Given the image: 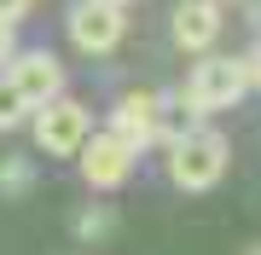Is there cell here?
I'll return each instance as SVG.
<instances>
[{
  "label": "cell",
  "instance_id": "30bf717a",
  "mask_svg": "<svg viewBox=\"0 0 261 255\" xmlns=\"http://www.w3.org/2000/svg\"><path fill=\"white\" fill-rule=\"evenodd\" d=\"M29 122V104H23V93L12 87V76L0 70V133H12V128H23Z\"/></svg>",
  "mask_w": 261,
  "mask_h": 255
},
{
  "label": "cell",
  "instance_id": "2e32d148",
  "mask_svg": "<svg viewBox=\"0 0 261 255\" xmlns=\"http://www.w3.org/2000/svg\"><path fill=\"white\" fill-rule=\"evenodd\" d=\"M250 255H261V244H250Z\"/></svg>",
  "mask_w": 261,
  "mask_h": 255
},
{
  "label": "cell",
  "instance_id": "9c48e42d",
  "mask_svg": "<svg viewBox=\"0 0 261 255\" xmlns=\"http://www.w3.org/2000/svg\"><path fill=\"white\" fill-rule=\"evenodd\" d=\"M111 232H116V209L93 203V209L75 215V238H82V244H99V238H111Z\"/></svg>",
  "mask_w": 261,
  "mask_h": 255
},
{
  "label": "cell",
  "instance_id": "277c9868",
  "mask_svg": "<svg viewBox=\"0 0 261 255\" xmlns=\"http://www.w3.org/2000/svg\"><path fill=\"white\" fill-rule=\"evenodd\" d=\"M70 47L87 52V58H105L122 47V35H128V6H116V0H75L70 6Z\"/></svg>",
  "mask_w": 261,
  "mask_h": 255
},
{
  "label": "cell",
  "instance_id": "3957f363",
  "mask_svg": "<svg viewBox=\"0 0 261 255\" xmlns=\"http://www.w3.org/2000/svg\"><path fill=\"white\" fill-rule=\"evenodd\" d=\"M29 128H35V145H41L47 157H75L82 139L93 133V110H87L82 99L58 93V99H47V104L29 110Z\"/></svg>",
  "mask_w": 261,
  "mask_h": 255
},
{
  "label": "cell",
  "instance_id": "e0dca14e",
  "mask_svg": "<svg viewBox=\"0 0 261 255\" xmlns=\"http://www.w3.org/2000/svg\"><path fill=\"white\" fill-rule=\"evenodd\" d=\"M116 6H128V0H116Z\"/></svg>",
  "mask_w": 261,
  "mask_h": 255
},
{
  "label": "cell",
  "instance_id": "9a60e30c",
  "mask_svg": "<svg viewBox=\"0 0 261 255\" xmlns=\"http://www.w3.org/2000/svg\"><path fill=\"white\" fill-rule=\"evenodd\" d=\"M221 6H244V0H221Z\"/></svg>",
  "mask_w": 261,
  "mask_h": 255
},
{
  "label": "cell",
  "instance_id": "7a4b0ae2",
  "mask_svg": "<svg viewBox=\"0 0 261 255\" xmlns=\"http://www.w3.org/2000/svg\"><path fill=\"white\" fill-rule=\"evenodd\" d=\"M244 93H250L244 58H226V52H215V47L197 52L192 76H186V87H180V99H186L197 116H221V110H232Z\"/></svg>",
  "mask_w": 261,
  "mask_h": 255
},
{
  "label": "cell",
  "instance_id": "6da1fadb",
  "mask_svg": "<svg viewBox=\"0 0 261 255\" xmlns=\"http://www.w3.org/2000/svg\"><path fill=\"white\" fill-rule=\"evenodd\" d=\"M226 162H232L226 133H215L203 122L180 128L174 139H168V180H174L180 191H215L226 180Z\"/></svg>",
  "mask_w": 261,
  "mask_h": 255
},
{
  "label": "cell",
  "instance_id": "8992f818",
  "mask_svg": "<svg viewBox=\"0 0 261 255\" xmlns=\"http://www.w3.org/2000/svg\"><path fill=\"white\" fill-rule=\"evenodd\" d=\"M12 76V87L23 93V104L35 110V104H47V99H58L64 93V64H58V52H47V47H29V52H12L6 64H0Z\"/></svg>",
  "mask_w": 261,
  "mask_h": 255
},
{
  "label": "cell",
  "instance_id": "4fadbf2b",
  "mask_svg": "<svg viewBox=\"0 0 261 255\" xmlns=\"http://www.w3.org/2000/svg\"><path fill=\"white\" fill-rule=\"evenodd\" d=\"M12 52H18V29H12L6 18H0V64H6V58H12Z\"/></svg>",
  "mask_w": 261,
  "mask_h": 255
},
{
  "label": "cell",
  "instance_id": "5bb4252c",
  "mask_svg": "<svg viewBox=\"0 0 261 255\" xmlns=\"http://www.w3.org/2000/svg\"><path fill=\"white\" fill-rule=\"evenodd\" d=\"M29 6H35V0H0V18H6V23H18Z\"/></svg>",
  "mask_w": 261,
  "mask_h": 255
},
{
  "label": "cell",
  "instance_id": "7c38bea8",
  "mask_svg": "<svg viewBox=\"0 0 261 255\" xmlns=\"http://www.w3.org/2000/svg\"><path fill=\"white\" fill-rule=\"evenodd\" d=\"M244 76H250V87H255V93H261V41H255L250 52H244Z\"/></svg>",
  "mask_w": 261,
  "mask_h": 255
},
{
  "label": "cell",
  "instance_id": "5b68a950",
  "mask_svg": "<svg viewBox=\"0 0 261 255\" xmlns=\"http://www.w3.org/2000/svg\"><path fill=\"white\" fill-rule=\"evenodd\" d=\"M75 162H82V180H87L93 191H116V186H128L140 151H134L128 139H116L111 128H93V133L82 139V151H75Z\"/></svg>",
  "mask_w": 261,
  "mask_h": 255
},
{
  "label": "cell",
  "instance_id": "8fae6325",
  "mask_svg": "<svg viewBox=\"0 0 261 255\" xmlns=\"http://www.w3.org/2000/svg\"><path fill=\"white\" fill-rule=\"evenodd\" d=\"M29 186H35V168L23 157H0V197H23Z\"/></svg>",
  "mask_w": 261,
  "mask_h": 255
},
{
  "label": "cell",
  "instance_id": "52a82bcc",
  "mask_svg": "<svg viewBox=\"0 0 261 255\" xmlns=\"http://www.w3.org/2000/svg\"><path fill=\"white\" fill-rule=\"evenodd\" d=\"M116 139H128L134 151H151V145H163V99L157 93H122L111 104V122Z\"/></svg>",
  "mask_w": 261,
  "mask_h": 255
},
{
  "label": "cell",
  "instance_id": "ba28073f",
  "mask_svg": "<svg viewBox=\"0 0 261 255\" xmlns=\"http://www.w3.org/2000/svg\"><path fill=\"white\" fill-rule=\"evenodd\" d=\"M168 29H174V47L197 58V52H209L215 41H221V29H226V6H221V0H180Z\"/></svg>",
  "mask_w": 261,
  "mask_h": 255
}]
</instances>
